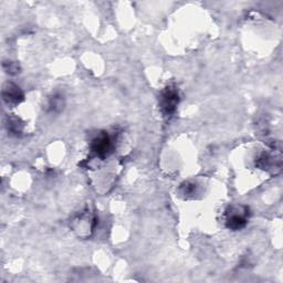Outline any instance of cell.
Wrapping results in <instances>:
<instances>
[{
    "mask_svg": "<svg viewBox=\"0 0 283 283\" xmlns=\"http://www.w3.org/2000/svg\"><path fill=\"white\" fill-rule=\"evenodd\" d=\"M247 223V210L245 211H239L235 210L231 214L228 215L227 218V226L230 229L233 230H239L241 228H244Z\"/></svg>",
    "mask_w": 283,
    "mask_h": 283,
    "instance_id": "cell-2",
    "label": "cell"
},
{
    "mask_svg": "<svg viewBox=\"0 0 283 283\" xmlns=\"http://www.w3.org/2000/svg\"><path fill=\"white\" fill-rule=\"evenodd\" d=\"M92 150L97 153L100 157H104L111 150V140L108 135L102 134L101 136L97 137L92 143Z\"/></svg>",
    "mask_w": 283,
    "mask_h": 283,
    "instance_id": "cell-3",
    "label": "cell"
},
{
    "mask_svg": "<svg viewBox=\"0 0 283 283\" xmlns=\"http://www.w3.org/2000/svg\"><path fill=\"white\" fill-rule=\"evenodd\" d=\"M178 93L173 87H167L162 94L161 104L165 114H172L176 110V106L178 104Z\"/></svg>",
    "mask_w": 283,
    "mask_h": 283,
    "instance_id": "cell-1",
    "label": "cell"
},
{
    "mask_svg": "<svg viewBox=\"0 0 283 283\" xmlns=\"http://www.w3.org/2000/svg\"><path fill=\"white\" fill-rule=\"evenodd\" d=\"M63 105H64V103H63L62 98H61V97H57V96H56V97H53V98L50 100V102H49L50 109H51L52 111H55V112L62 110Z\"/></svg>",
    "mask_w": 283,
    "mask_h": 283,
    "instance_id": "cell-5",
    "label": "cell"
},
{
    "mask_svg": "<svg viewBox=\"0 0 283 283\" xmlns=\"http://www.w3.org/2000/svg\"><path fill=\"white\" fill-rule=\"evenodd\" d=\"M23 96L22 92L19 90V87L14 84H8L7 87L4 90V99L8 103H19L22 100Z\"/></svg>",
    "mask_w": 283,
    "mask_h": 283,
    "instance_id": "cell-4",
    "label": "cell"
}]
</instances>
